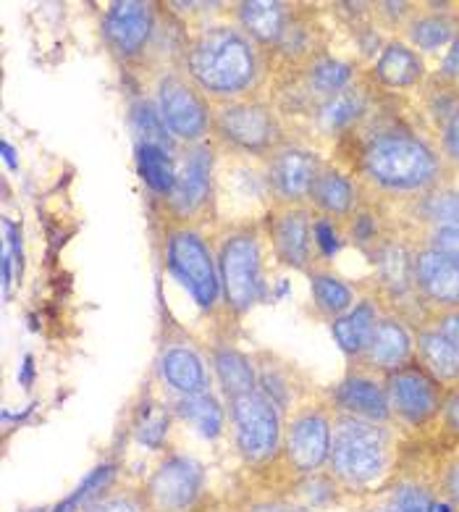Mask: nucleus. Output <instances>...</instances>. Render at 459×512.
Masks as SVG:
<instances>
[{"label":"nucleus","mask_w":459,"mask_h":512,"mask_svg":"<svg viewBox=\"0 0 459 512\" xmlns=\"http://www.w3.org/2000/svg\"><path fill=\"white\" fill-rule=\"evenodd\" d=\"M189 74L202 90L234 95L255 79V53L237 29L213 27L195 40L187 58Z\"/></svg>","instance_id":"1"},{"label":"nucleus","mask_w":459,"mask_h":512,"mask_svg":"<svg viewBox=\"0 0 459 512\" xmlns=\"http://www.w3.org/2000/svg\"><path fill=\"white\" fill-rule=\"evenodd\" d=\"M331 465L347 486L376 484L386 470V436L381 428L355 418L341 421L331 444Z\"/></svg>","instance_id":"2"},{"label":"nucleus","mask_w":459,"mask_h":512,"mask_svg":"<svg viewBox=\"0 0 459 512\" xmlns=\"http://www.w3.org/2000/svg\"><path fill=\"white\" fill-rule=\"evenodd\" d=\"M365 169L391 190H418L436 174V158L423 142L410 137H383L365 153Z\"/></svg>","instance_id":"3"},{"label":"nucleus","mask_w":459,"mask_h":512,"mask_svg":"<svg viewBox=\"0 0 459 512\" xmlns=\"http://www.w3.org/2000/svg\"><path fill=\"white\" fill-rule=\"evenodd\" d=\"M231 415L239 455L247 463H268L281 444V418L276 402L258 392L242 394L231 400Z\"/></svg>","instance_id":"4"},{"label":"nucleus","mask_w":459,"mask_h":512,"mask_svg":"<svg viewBox=\"0 0 459 512\" xmlns=\"http://www.w3.org/2000/svg\"><path fill=\"white\" fill-rule=\"evenodd\" d=\"M205 489V468L195 457L171 455L147 481V502L155 512H187Z\"/></svg>","instance_id":"5"},{"label":"nucleus","mask_w":459,"mask_h":512,"mask_svg":"<svg viewBox=\"0 0 459 512\" xmlns=\"http://www.w3.org/2000/svg\"><path fill=\"white\" fill-rule=\"evenodd\" d=\"M221 279L226 302L237 313L250 310L263 295L260 279V250L255 237L237 234L223 242L221 247Z\"/></svg>","instance_id":"6"},{"label":"nucleus","mask_w":459,"mask_h":512,"mask_svg":"<svg viewBox=\"0 0 459 512\" xmlns=\"http://www.w3.org/2000/svg\"><path fill=\"white\" fill-rule=\"evenodd\" d=\"M168 266L200 302V308H213L218 300L216 266L205 242L195 232H176L168 239Z\"/></svg>","instance_id":"7"},{"label":"nucleus","mask_w":459,"mask_h":512,"mask_svg":"<svg viewBox=\"0 0 459 512\" xmlns=\"http://www.w3.org/2000/svg\"><path fill=\"white\" fill-rule=\"evenodd\" d=\"M160 119L179 140H200L208 129V111L195 90L181 79L166 77L158 87Z\"/></svg>","instance_id":"8"},{"label":"nucleus","mask_w":459,"mask_h":512,"mask_svg":"<svg viewBox=\"0 0 459 512\" xmlns=\"http://www.w3.org/2000/svg\"><path fill=\"white\" fill-rule=\"evenodd\" d=\"M286 460L302 476H313L331 460V426L323 415L305 413L289 426Z\"/></svg>","instance_id":"9"},{"label":"nucleus","mask_w":459,"mask_h":512,"mask_svg":"<svg viewBox=\"0 0 459 512\" xmlns=\"http://www.w3.org/2000/svg\"><path fill=\"white\" fill-rule=\"evenodd\" d=\"M218 127L234 145L244 150H265L276 140V124L268 108L237 103L223 108L218 116Z\"/></svg>","instance_id":"10"},{"label":"nucleus","mask_w":459,"mask_h":512,"mask_svg":"<svg viewBox=\"0 0 459 512\" xmlns=\"http://www.w3.org/2000/svg\"><path fill=\"white\" fill-rule=\"evenodd\" d=\"M105 37L113 48L124 53V56H134L145 48L150 29H153V16H150V6L145 3H113L105 14Z\"/></svg>","instance_id":"11"},{"label":"nucleus","mask_w":459,"mask_h":512,"mask_svg":"<svg viewBox=\"0 0 459 512\" xmlns=\"http://www.w3.org/2000/svg\"><path fill=\"white\" fill-rule=\"evenodd\" d=\"M391 402L397 407V413L410 423H423L436 413V389L423 373L404 371L391 379Z\"/></svg>","instance_id":"12"},{"label":"nucleus","mask_w":459,"mask_h":512,"mask_svg":"<svg viewBox=\"0 0 459 512\" xmlns=\"http://www.w3.org/2000/svg\"><path fill=\"white\" fill-rule=\"evenodd\" d=\"M210 187V150L197 148L189 155L184 169L176 176V187L171 192V200L179 211H195L197 205L205 200Z\"/></svg>","instance_id":"13"},{"label":"nucleus","mask_w":459,"mask_h":512,"mask_svg":"<svg viewBox=\"0 0 459 512\" xmlns=\"http://www.w3.org/2000/svg\"><path fill=\"white\" fill-rule=\"evenodd\" d=\"M315 179V158L305 150H286L273 163V182L289 200L313 190Z\"/></svg>","instance_id":"14"},{"label":"nucleus","mask_w":459,"mask_h":512,"mask_svg":"<svg viewBox=\"0 0 459 512\" xmlns=\"http://www.w3.org/2000/svg\"><path fill=\"white\" fill-rule=\"evenodd\" d=\"M418 279L433 300L459 302V266L431 250L418 258Z\"/></svg>","instance_id":"15"},{"label":"nucleus","mask_w":459,"mask_h":512,"mask_svg":"<svg viewBox=\"0 0 459 512\" xmlns=\"http://www.w3.org/2000/svg\"><path fill=\"white\" fill-rule=\"evenodd\" d=\"M160 368H163V379L174 386L176 392L184 394V397L208 392V376H205L202 360L192 350H184V347L168 350L163 355Z\"/></svg>","instance_id":"16"},{"label":"nucleus","mask_w":459,"mask_h":512,"mask_svg":"<svg viewBox=\"0 0 459 512\" xmlns=\"http://www.w3.org/2000/svg\"><path fill=\"white\" fill-rule=\"evenodd\" d=\"M341 407H347L355 415H362L368 421H386L389 418V400L378 384L368 379H349L339 389Z\"/></svg>","instance_id":"17"},{"label":"nucleus","mask_w":459,"mask_h":512,"mask_svg":"<svg viewBox=\"0 0 459 512\" xmlns=\"http://www.w3.org/2000/svg\"><path fill=\"white\" fill-rule=\"evenodd\" d=\"M244 29L252 37H258L260 43H279L286 32V14L281 3H268V0H252L242 3L239 8Z\"/></svg>","instance_id":"18"},{"label":"nucleus","mask_w":459,"mask_h":512,"mask_svg":"<svg viewBox=\"0 0 459 512\" xmlns=\"http://www.w3.org/2000/svg\"><path fill=\"white\" fill-rule=\"evenodd\" d=\"M276 247L286 263L305 266L307 250H310V226H307L305 213L292 211L281 216V221L276 224Z\"/></svg>","instance_id":"19"},{"label":"nucleus","mask_w":459,"mask_h":512,"mask_svg":"<svg viewBox=\"0 0 459 512\" xmlns=\"http://www.w3.org/2000/svg\"><path fill=\"white\" fill-rule=\"evenodd\" d=\"M116 478V465L103 463L98 468H92L87 476L79 481V486L71 491L69 497H63L56 507H50V512H84L90 505H95L98 499H103V491L111 486Z\"/></svg>","instance_id":"20"},{"label":"nucleus","mask_w":459,"mask_h":512,"mask_svg":"<svg viewBox=\"0 0 459 512\" xmlns=\"http://www.w3.org/2000/svg\"><path fill=\"white\" fill-rule=\"evenodd\" d=\"M376 71L386 85L410 87L423 77V64H420V58L415 56L410 48L394 43L383 50V56L381 61H378Z\"/></svg>","instance_id":"21"},{"label":"nucleus","mask_w":459,"mask_h":512,"mask_svg":"<svg viewBox=\"0 0 459 512\" xmlns=\"http://www.w3.org/2000/svg\"><path fill=\"white\" fill-rule=\"evenodd\" d=\"M410 352V337L397 321H381L370 334V358L383 368H397Z\"/></svg>","instance_id":"22"},{"label":"nucleus","mask_w":459,"mask_h":512,"mask_svg":"<svg viewBox=\"0 0 459 512\" xmlns=\"http://www.w3.org/2000/svg\"><path fill=\"white\" fill-rule=\"evenodd\" d=\"M179 413L197 428L205 439H218L223 434V410L213 394H189L179 402Z\"/></svg>","instance_id":"23"},{"label":"nucleus","mask_w":459,"mask_h":512,"mask_svg":"<svg viewBox=\"0 0 459 512\" xmlns=\"http://www.w3.org/2000/svg\"><path fill=\"white\" fill-rule=\"evenodd\" d=\"M137 166H140V174L145 179V184L150 190L160 192V195H168L174 192L176 187V169L174 161L168 158V153L158 145H145L142 142L140 150H137Z\"/></svg>","instance_id":"24"},{"label":"nucleus","mask_w":459,"mask_h":512,"mask_svg":"<svg viewBox=\"0 0 459 512\" xmlns=\"http://www.w3.org/2000/svg\"><path fill=\"white\" fill-rule=\"evenodd\" d=\"M216 371L221 376V384L231 400H237L242 394L255 392V371L250 360L237 350H218L216 352Z\"/></svg>","instance_id":"25"},{"label":"nucleus","mask_w":459,"mask_h":512,"mask_svg":"<svg viewBox=\"0 0 459 512\" xmlns=\"http://www.w3.org/2000/svg\"><path fill=\"white\" fill-rule=\"evenodd\" d=\"M376 329V310L368 302L357 305L352 313L334 323V337L341 344V350L360 352L370 342V334Z\"/></svg>","instance_id":"26"},{"label":"nucleus","mask_w":459,"mask_h":512,"mask_svg":"<svg viewBox=\"0 0 459 512\" xmlns=\"http://www.w3.org/2000/svg\"><path fill=\"white\" fill-rule=\"evenodd\" d=\"M425 363L439 379H457L459 376V350L441 334H423L420 337Z\"/></svg>","instance_id":"27"},{"label":"nucleus","mask_w":459,"mask_h":512,"mask_svg":"<svg viewBox=\"0 0 459 512\" xmlns=\"http://www.w3.org/2000/svg\"><path fill=\"white\" fill-rule=\"evenodd\" d=\"M313 197L320 208H326L328 213H344L352 205V184L336 171L318 176L313 184Z\"/></svg>","instance_id":"28"},{"label":"nucleus","mask_w":459,"mask_h":512,"mask_svg":"<svg viewBox=\"0 0 459 512\" xmlns=\"http://www.w3.org/2000/svg\"><path fill=\"white\" fill-rule=\"evenodd\" d=\"M389 512H454V507L449 502H441V499L431 497L428 491L420 489V486H399L394 494H391V502L386 505Z\"/></svg>","instance_id":"29"},{"label":"nucleus","mask_w":459,"mask_h":512,"mask_svg":"<svg viewBox=\"0 0 459 512\" xmlns=\"http://www.w3.org/2000/svg\"><path fill=\"white\" fill-rule=\"evenodd\" d=\"M137 442L147 449H160L168 436V413L158 405H142L140 418L134 423Z\"/></svg>","instance_id":"30"},{"label":"nucleus","mask_w":459,"mask_h":512,"mask_svg":"<svg viewBox=\"0 0 459 512\" xmlns=\"http://www.w3.org/2000/svg\"><path fill=\"white\" fill-rule=\"evenodd\" d=\"M313 289L318 305L323 310H328V313H341V310H347L349 302H352V292H349L341 281H336L334 276H313Z\"/></svg>","instance_id":"31"},{"label":"nucleus","mask_w":459,"mask_h":512,"mask_svg":"<svg viewBox=\"0 0 459 512\" xmlns=\"http://www.w3.org/2000/svg\"><path fill=\"white\" fill-rule=\"evenodd\" d=\"M360 111V98L352 92H336L334 98L328 100L323 111H320V124L326 129H339L355 119Z\"/></svg>","instance_id":"32"},{"label":"nucleus","mask_w":459,"mask_h":512,"mask_svg":"<svg viewBox=\"0 0 459 512\" xmlns=\"http://www.w3.org/2000/svg\"><path fill=\"white\" fill-rule=\"evenodd\" d=\"M381 276L383 281L394 287L397 292L407 289L410 284V260H407V253L402 247L391 245L381 253Z\"/></svg>","instance_id":"33"},{"label":"nucleus","mask_w":459,"mask_h":512,"mask_svg":"<svg viewBox=\"0 0 459 512\" xmlns=\"http://www.w3.org/2000/svg\"><path fill=\"white\" fill-rule=\"evenodd\" d=\"M349 77H352V69L341 61H320L318 66L310 74V82L318 92H339L341 87L347 85Z\"/></svg>","instance_id":"34"},{"label":"nucleus","mask_w":459,"mask_h":512,"mask_svg":"<svg viewBox=\"0 0 459 512\" xmlns=\"http://www.w3.org/2000/svg\"><path fill=\"white\" fill-rule=\"evenodd\" d=\"M449 37H452V24L446 22V19H441V16L420 19V22L412 27V40H415L423 50L439 48V45H444Z\"/></svg>","instance_id":"35"},{"label":"nucleus","mask_w":459,"mask_h":512,"mask_svg":"<svg viewBox=\"0 0 459 512\" xmlns=\"http://www.w3.org/2000/svg\"><path fill=\"white\" fill-rule=\"evenodd\" d=\"M134 129L145 137V145H158L163 148V140H166V124L160 119V113H155L147 103H140L134 108Z\"/></svg>","instance_id":"36"},{"label":"nucleus","mask_w":459,"mask_h":512,"mask_svg":"<svg viewBox=\"0 0 459 512\" xmlns=\"http://www.w3.org/2000/svg\"><path fill=\"white\" fill-rule=\"evenodd\" d=\"M428 216L441 224V229H459V195L457 192H441L433 195L425 205Z\"/></svg>","instance_id":"37"},{"label":"nucleus","mask_w":459,"mask_h":512,"mask_svg":"<svg viewBox=\"0 0 459 512\" xmlns=\"http://www.w3.org/2000/svg\"><path fill=\"white\" fill-rule=\"evenodd\" d=\"M433 245H436V253H441L459 266V229H439Z\"/></svg>","instance_id":"38"},{"label":"nucleus","mask_w":459,"mask_h":512,"mask_svg":"<svg viewBox=\"0 0 459 512\" xmlns=\"http://www.w3.org/2000/svg\"><path fill=\"white\" fill-rule=\"evenodd\" d=\"M84 512H142V507L129 497H108L98 499L95 505H90Z\"/></svg>","instance_id":"39"},{"label":"nucleus","mask_w":459,"mask_h":512,"mask_svg":"<svg viewBox=\"0 0 459 512\" xmlns=\"http://www.w3.org/2000/svg\"><path fill=\"white\" fill-rule=\"evenodd\" d=\"M315 242L320 245L323 255H334L336 247H339L334 226L328 224V221H318V224H315Z\"/></svg>","instance_id":"40"},{"label":"nucleus","mask_w":459,"mask_h":512,"mask_svg":"<svg viewBox=\"0 0 459 512\" xmlns=\"http://www.w3.org/2000/svg\"><path fill=\"white\" fill-rule=\"evenodd\" d=\"M446 491H449L454 510H459V460H454L449 470H446Z\"/></svg>","instance_id":"41"},{"label":"nucleus","mask_w":459,"mask_h":512,"mask_svg":"<svg viewBox=\"0 0 459 512\" xmlns=\"http://www.w3.org/2000/svg\"><path fill=\"white\" fill-rule=\"evenodd\" d=\"M446 145H449V153L454 155V161H459V108L454 111L449 129H446Z\"/></svg>","instance_id":"42"},{"label":"nucleus","mask_w":459,"mask_h":512,"mask_svg":"<svg viewBox=\"0 0 459 512\" xmlns=\"http://www.w3.org/2000/svg\"><path fill=\"white\" fill-rule=\"evenodd\" d=\"M441 337H446L459 350V316H449L441 323Z\"/></svg>","instance_id":"43"},{"label":"nucleus","mask_w":459,"mask_h":512,"mask_svg":"<svg viewBox=\"0 0 459 512\" xmlns=\"http://www.w3.org/2000/svg\"><path fill=\"white\" fill-rule=\"evenodd\" d=\"M247 512H302V510L294 505H286V502H260V505H252Z\"/></svg>","instance_id":"44"},{"label":"nucleus","mask_w":459,"mask_h":512,"mask_svg":"<svg viewBox=\"0 0 459 512\" xmlns=\"http://www.w3.org/2000/svg\"><path fill=\"white\" fill-rule=\"evenodd\" d=\"M446 423H449L452 431H457L459 434V397H452L449 405H446Z\"/></svg>","instance_id":"45"},{"label":"nucleus","mask_w":459,"mask_h":512,"mask_svg":"<svg viewBox=\"0 0 459 512\" xmlns=\"http://www.w3.org/2000/svg\"><path fill=\"white\" fill-rule=\"evenodd\" d=\"M446 74H452V77L459 79V40L454 43V48L449 50V56H446V64H444Z\"/></svg>","instance_id":"46"},{"label":"nucleus","mask_w":459,"mask_h":512,"mask_svg":"<svg viewBox=\"0 0 459 512\" xmlns=\"http://www.w3.org/2000/svg\"><path fill=\"white\" fill-rule=\"evenodd\" d=\"M376 232V226H373V221H370V216H362L360 221H357L355 226V234L360 239H370V234Z\"/></svg>","instance_id":"47"},{"label":"nucleus","mask_w":459,"mask_h":512,"mask_svg":"<svg viewBox=\"0 0 459 512\" xmlns=\"http://www.w3.org/2000/svg\"><path fill=\"white\" fill-rule=\"evenodd\" d=\"M11 287V250L3 247V292H8Z\"/></svg>","instance_id":"48"},{"label":"nucleus","mask_w":459,"mask_h":512,"mask_svg":"<svg viewBox=\"0 0 459 512\" xmlns=\"http://www.w3.org/2000/svg\"><path fill=\"white\" fill-rule=\"evenodd\" d=\"M32 373H35V368H32V355H27V358H24V371H21V384H32Z\"/></svg>","instance_id":"49"},{"label":"nucleus","mask_w":459,"mask_h":512,"mask_svg":"<svg viewBox=\"0 0 459 512\" xmlns=\"http://www.w3.org/2000/svg\"><path fill=\"white\" fill-rule=\"evenodd\" d=\"M3 158H6V163L11 166V169H19V161H16V150L8 145V142H3Z\"/></svg>","instance_id":"50"},{"label":"nucleus","mask_w":459,"mask_h":512,"mask_svg":"<svg viewBox=\"0 0 459 512\" xmlns=\"http://www.w3.org/2000/svg\"><path fill=\"white\" fill-rule=\"evenodd\" d=\"M24 512H50V507H42V510H24Z\"/></svg>","instance_id":"51"},{"label":"nucleus","mask_w":459,"mask_h":512,"mask_svg":"<svg viewBox=\"0 0 459 512\" xmlns=\"http://www.w3.org/2000/svg\"><path fill=\"white\" fill-rule=\"evenodd\" d=\"M376 512H389V510H386V507H383V510H376Z\"/></svg>","instance_id":"52"}]
</instances>
